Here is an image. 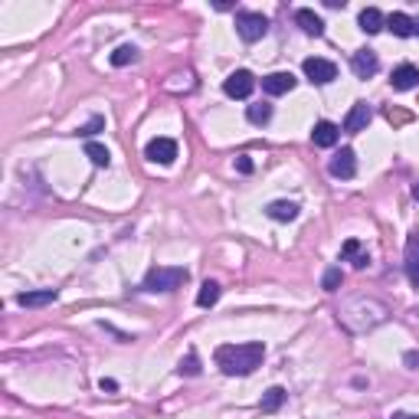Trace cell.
Listing matches in <instances>:
<instances>
[{"label": "cell", "instance_id": "obj_24", "mask_svg": "<svg viewBox=\"0 0 419 419\" xmlns=\"http://www.w3.org/2000/svg\"><path fill=\"white\" fill-rule=\"evenodd\" d=\"M135 59H138V50L135 46H128V43L111 53V66H128V62H135Z\"/></svg>", "mask_w": 419, "mask_h": 419}, {"label": "cell", "instance_id": "obj_22", "mask_svg": "<svg viewBox=\"0 0 419 419\" xmlns=\"http://www.w3.org/2000/svg\"><path fill=\"white\" fill-rule=\"evenodd\" d=\"M285 396H288V393H285L282 387H272V390H266V396H262L259 409H262V413H275V409L285 403Z\"/></svg>", "mask_w": 419, "mask_h": 419}, {"label": "cell", "instance_id": "obj_33", "mask_svg": "<svg viewBox=\"0 0 419 419\" xmlns=\"http://www.w3.org/2000/svg\"><path fill=\"white\" fill-rule=\"evenodd\" d=\"M416 33H419V20H416Z\"/></svg>", "mask_w": 419, "mask_h": 419}, {"label": "cell", "instance_id": "obj_6", "mask_svg": "<svg viewBox=\"0 0 419 419\" xmlns=\"http://www.w3.org/2000/svg\"><path fill=\"white\" fill-rule=\"evenodd\" d=\"M145 154L154 164H174L177 160V141L174 138H154L148 148H145Z\"/></svg>", "mask_w": 419, "mask_h": 419}, {"label": "cell", "instance_id": "obj_20", "mask_svg": "<svg viewBox=\"0 0 419 419\" xmlns=\"http://www.w3.org/2000/svg\"><path fill=\"white\" fill-rule=\"evenodd\" d=\"M86 158L92 160L95 167H109V164H111L109 148H105V145H99V141H89V145H86Z\"/></svg>", "mask_w": 419, "mask_h": 419}, {"label": "cell", "instance_id": "obj_19", "mask_svg": "<svg viewBox=\"0 0 419 419\" xmlns=\"http://www.w3.org/2000/svg\"><path fill=\"white\" fill-rule=\"evenodd\" d=\"M341 259H347V262H354V269H364L370 262V256L360 249V243L357 239H347L344 246H341Z\"/></svg>", "mask_w": 419, "mask_h": 419}, {"label": "cell", "instance_id": "obj_16", "mask_svg": "<svg viewBox=\"0 0 419 419\" xmlns=\"http://www.w3.org/2000/svg\"><path fill=\"white\" fill-rule=\"evenodd\" d=\"M266 213H269V220H275V223H292L298 216V203H292V200H275V203L266 207Z\"/></svg>", "mask_w": 419, "mask_h": 419}, {"label": "cell", "instance_id": "obj_30", "mask_svg": "<svg viewBox=\"0 0 419 419\" xmlns=\"http://www.w3.org/2000/svg\"><path fill=\"white\" fill-rule=\"evenodd\" d=\"M407 364H409V367H413V364H419V354H416V351H413V354H407Z\"/></svg>", "mask_w": 419, "mask_h": 419}, {"label": "cell", "instance_id": "obj_3", "mask_svg": "<svg viewBox=\"0 0 419 419\" xmlns=\"http://www.w3.org/2000/svg\"><path fill=\"white\" fill-rule=\"evenodd\" d=\"M236 33L246 39V43H256L269 33V17H262L256 10H239L236 13Z\"/></svg>", "mask_w": 419, "mask_h": 419}, {"label": "cell", "instance_id": "obj_11", "mask_svg": "<svg viewBox=\"0 0 419 419\" xmlns=\"http://www.w3.org/2000/svg\"><path fill=\"white\" fill-rule=\"evenodd\" d=\"M337 138H341V128L334 122H318L311 128V141H315V148H334L337 145Z\"/></svg>", "mask_w": 419, "mask_h": 419}, {"label": "cell", "instance_id": "obj_13", "mask_svg": "<svg viewBox=\"0 0 419 419\" xmlns=\"http://www.w3.org/2000/svg\"><path fill=\"white\" fill-rule=\"evenodd\" d=\"M390 82H393V89H400V92L416 89L419 86V69H416V66H409V62H403V66H396V69H393Z\"/></svg>", "mask_w": 419, "mask_h": 419}, {"label": "cell", "instance_id": "obj_14", "mask_svg": "<svg viewBox=\"0 0 419 419\" xmlns=\"http://www.w3.org/2000/svg\"><path fill=\"white\" fill-rule=\"evenodd\" d=\"M295 24L308 33V37H321L324 33V20H321L315 10H308V7H301V10H295Z\"/></svg>", "mask_w": 419, "mask_h": 419}, {"label": "cell", "instance_id": "obj_15", "mask_svg": "<svg viewBox=\"0 0 419 419\" xmlns=\"http://www.w3.org/2000/svg\"><path fill=\"white\" fill-rule=\"evenodd\" d=\"M357 24H360V30H364L367 37H373V33H380L383 26H387V17H383L377 7H367V10H360Z\"/></svg>", "mask_w": 419, "mask_h": 419}, {"label": "cell", "instance_id": "obj_12", "mask_svg": "<svg viewBox=\"0 0 419 419\" xmlns=\"http://www.w3.org/2000/svg\"><path fill=\"white\" fill-rule=\"evenodd\" d=\"M59 298L56 288H39V292H24V295H17V305H24V308H43V305H53Z\"/></svg>", "mask_w": 419, "mask_h": 419}, {"label": "cell", "instance_id": "obj_25", "mask_svg": "<svg viewBox=\"0 0 419 419\" xmlns=\"http://www.w3.org/2000/svg\"><path fill=\"white\" fill-rule=\"evenodd\" d=\"M177 373H180V377H197V373H200V360H197V354H194V351H190V354L180 360Z\"/></svg>", "mask_w": 419, "mask_h": 419}, {"label": "cell", "instance_id": "obj_17", "mask_svg": "<svg viewBox=\"0 0 419 419\" xmlns=\"http://www.w3.org/2000/svg\"><path fill=\"white\" fill-rule=\"evenodd\" d=\"M387 30H390L393 37H413V33H416V20L407 17V13H390V17H387Z\"/></svg>", "mask_w": 419, "mask_h": 419}, {"label": "cell", "instance_id": "obj_31", "mask_svg": "<svg viewBox=\"0 0 419 419\" xmlns=\"http://www.w3.org/2000/svg\"><path fill=\"white\" fill-rule=\"evenodd\" d=\"M393 419H419V416H413V413H396Z\"/></svg>", "mask_w": 419, "mask_h": 419}, {"label": "cell", "instance_id": "obj_27", "mask_svg": "<svg viewBox=\"0 0 419 419\" xmlns=\"http://www.w3.org/2000/svg\"><path fill=\"white\" fill-rule=\"evenodd\" d=\"M102 128H105V118H102V115H95V118H92V122H89V124H82V128H79L75 135L92 138V135H95V131H102Z\"/></svg>", "mask_w": 419, "mask_h": 419}, {"label": "cell", "instance_id": "obj_23", "mask_svg": "<svg viewBox=\"0 0 419 419\" xmlns=\"http://www.w3.org/2000/svg\"><path fill=\"white\" fill-rule=\"evenodd\" d=\"M246 118L252 124H266L272 118V105H266V102H256V105H249L246 109Z\"/></svg>", "mask_w": 419, "mask_h": 419}, {"label": "cell", "instance_id": "obj_21", "mask_svg": "<svg viewBox=\"0 0 419 419\" xmlns=\"http://www.w3.org/2000/svg\"><path fill=\"white\" fill-rule=\"evenodd\" d=\"M220 292H223V288L216 282H203V285H200L197 305H200V308H213V305L220 301Z\"/></svg>", "mask_w": 419, "mask_h": 419}, {"label": "cell", "instance_id": "obj_28", "mask_svg": "<svg viewBox=\"0 0 419 419\" xmlns=\"http://www.w3.org/2000/svg\"><path fill=\"white\" fill-rule=\"evenodd\" d=\"M236 171H239V174H252V158H249V154L236 158Z\"/></svg>", "mask_w": 419, "mask_h": 419}, {"label": "cell", "instance_id": "obj_2", "mask_svg": "<svg viewBox=\"0 0 419 419\" xmlns=\"http://www.w3.org/2000/svg\"><path fill=\"white\" fill-rule=\"evenodd\" d=\"M187 282V269L180 266H154V269L145 275V292H174Z\"/></svg>", "mask_w": 419, "mask_h": 419}, {"label": "cell", "instance_id": "obj_1", "mask_svg": "<svg viewBox=\"0 0 419 419\" xmlns=\"http://www.w3.org/2000/svg\"><path fill=\"white\" fill-rule=\"evenodd\" d=\"M262 357H266V344H262V341L216 347V367H220L226 377H249V373L262 364Z\"/></svg>", "mask_w": 419, "mask_h": 419}, {"label": "cell", "instance_id": "obj_7", "mask_svg": "<svg viewBox=\"0 0 419 419\" xmlns=\"http://www.w3.org/2000/svg\"><path fill=\"white\" fill-rule=\"evenodd\" d=\"M328 171H331L334 177H341V180H351V177L357 174V158H354V151H351V148H341V151H337V154L331 158Z\"/></svg>", "mask_w": 419, "mask_h": 419}, {"label": "cell", "instance_id": "obj_18", "mask_svg": "<svg viewBox=\"0 0 419 419\" xmlns=\"http://www.w3.org/2000/svg\"><path fill=\"white\" fill-rule=\"evenodd\" d=\"M407 275L409 282L419 288V233H413L407 239Z\"/></svg>", "mask_w": 419, "mask_h": 419}, {"label": "cell", "instance_id": "obj_8", "mask_svg": "<svg viewBox=\"0 0 419 419\" xmlns=\"http://www.w3.org/2000/svg\"><path fill=\"white\" fill-rule=\"evenodd\" d=\"M351 69H354L357 79H370V75H377V69H380V59H377L373 50H357L351 56Z\"/></svg>", "mask_w": 419, "mask_h": 419}, {"label": "cell", "instance_id": "obj_26", "mask_svg": "<svg viewBox=\"0 0 419 419\" xmlns=\"http://www.w3.org/2000/svg\"><path fill=\"white\" fill-rule=\"evenodd\" d=\"M341 282H344V272L337 269V266H334V269H328L324 272V292H337V288H341Z\"/></svg>", "mask_w": 419, "mask_h": 419}, {"label": "cell", "instance_id": "obj_29", "mask_svg": "<svg viewBox=\"0 0 419 419\" xmlns=\"http://www.w3.org/2000/svg\"><path fill=\"white\" fill-rule=\"evenodd\" d=\"M99 390H102V393H115V390H118V383H115V380H102Z\"/></svg>", "mask_w": 419, "mask_h": 419}, {"label": "cell", "instance_id": "obj_9", "mask_svg": "<svg viewBox=\"0 0 419 419\" xmlns=\"http://www.w3.org/2000/svg\"><path fill=\"white\" fill-rule=\"evenodd\" d=\"M370 118H373V109H370L367 102H357L354 109L347 111V118H344V131H351V135H357V131H367Z\"/></svg>", "mask_w": 419, "mask_h": 419}, {"label": "cell", "instance_id": "obj_10", "mask_svg": "<svg viewBox=\"0 0 419 419\" xmlns=\"http://www.w3.org/2000/svg\"><path fill=\"white\" fill-rule=\"evenodd\" d=\"M295 89V75L292 73H272L262 79V92L266 95H285V92H292Z\"/></svg>", "mask_w": 419, "mask_h": 419}, {"label": "cell", "instance_id": "obj_4", "mask_svg": "<svg viewBox=\"0 0 419 419\" xmlns=\"http://www.w3.org/2000/svg\"><path fill=\"white\" fill-rule=\"evenodd\" d=\"M252 89H256V79H252L249 69H236V73H230L226 82H223V92H226L230 99H249Z\"/></svg>", "mask_w": 419, "mask_h": 419}, {"label": "cell", "instance_id": "obj_5", "mask_svg": "<svg viewBox=\"0 0 419 419\" xmlns=\"http://www.w3.org/2000/svg\"><path fill=\"white\" fill-rule=\"evenodd\" d=\"M301 69H305V75H308V82H315V86H328V82L337 79V66H334L331 59H321V56L305 59Z\"/></svg>", "mask_w": 419, "mask_h": 419}, {"label": "cell", "instance_id": "obj_32", "mask_svg": "<svg viewBox=\"0 0 419 419\" xmlns=\"http://www.w3.org/2000/svg\"><path fill=\"white\" fill-rule=\"evenodd\" d=\"M413 197H416V200H419V184H413Z\"/></svg>", "mask_w": 419, "mask_h": 419}]
</instances>
